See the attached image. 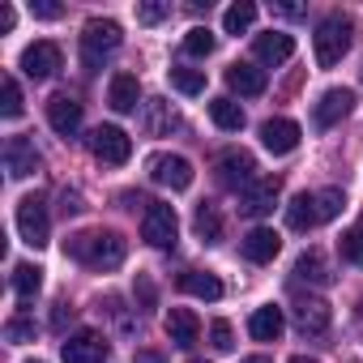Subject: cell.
Wrapping results in <instances>:
<instances>
[{
    "label": "cell",
    "mask_w": 363,
    "mask_h": 363,
    "mask_svg": "<svg viewBox=\"0 0 363 363\" xmlns=\"http://www.w3.org/2000/svg\"><path fill=\"white\" fill-rule=\"evenodd\" d=\"M124 240L116 231H77L65 240V257L82 261L86 269H116L124 265Z\"/></svg>",
    "instance_id": "cell-1"
},
{
    "label": "cell",
    "mask_w": 363,
    "mask_h": 363,
    "mask_svg": "<svg viewBox=\"0 0 363 363\" xmlns=\"http://www.w3.org/2000/svg\"><path fill=\"white\" fill-rule=\"evenodd\" d=\"M312 48H316V65L320 69H333L346 52H350V18H342V13H329L320 26H316V35H312Z\"/></svg>",
    "instance_id": "cell-2"
},
{
    "label": "cell",
    "mask_w": 363,
    "mask_h": 363,
    "mask_svg": "<svg viewBox=\"0 0 363 363\" xmlns=\"http://www.w3.org/2000/svg\"><path fill=\"white\" fill-rule=\"evenodd\" d=\"M116 48H120V26H116L111 18H94V22H86V30H82V60H86L90 73H99L103 60H107Z\"/></svg>",
    "instance_id": "cell-3"
},
{
    "label": "cell",
    "mask_w": 363,
    "mask_h": 363,
    "mask_svg": "<svg viewBox=\"0 0 363 363\" xmlns=\"http://www.w3.org/2000/svg\"><path fill=\"white\" fill-rule=\"evenodd\" d=\"M179 235V218L171 206L162 201H145V214H141V240L154 244V248H171Z\"/></svg>",
    "instance_id": "cell-4"
},
{
    "label": "cell",
    "mask_w": 363,
    "mask_h": 363,
    "mask_svg": "<svg viewBox=\"0 0 363 363\" xmlns=\"http://www.w3.org/2000/svg\"><path fill=\"white\" fill-rule=\"evenodd\" d=\"M18 235H22V244H30V248H48L52 218H48V206H43L39 197H22V201H18Z\"/></svg>",
    "instance_id": "cell-5"
},
{
    "label": "cell",
    "mask_w": 363,
    "mask_h": 363,
    "mask_svg": "<svg viewBox=\"0 0 363 363\" xmlns=\"http://www.w3.org/2000/svg\"><path fill=\"white\" fill-rule=\"evenodd\" d=\"M90 154H94L99 162L120 167V162L133 158V137H128L124 128H116V124H99V128L90 133Z\"/></svg>",
    "instance_id": "cell-6"
},
{
    "label": "cell",
    "mask_w": 363,
    "mask_h": 363,
    "mask_svg": "<svg viewBox=\"0 0 363 363\" xmlns=\"http://www.w3.org/2000/svg\"><path fill=\"white\" fill-rule=\"evenodd\" d=\"M218 179H223V189H231V193H244V189H252L257 184V158L248 154V150H227L223 158H218Z\"/></svg>",
    "instance_id": "cell-7"
},
{
    "label": "cell",
    "mask_w": 363,
    "mask_h": 363,
    "mask_svg": "<svg viewBox=\"0 0 363 363\" xmlns=\"http://www.w3.org/2000/svg\"><path fill=\"white\" fill-rule=\"evenodd\" d=\"M150 179L171 193H184L193 184V162L189 158H179V154H154L150 158Z\"/></svg>",
    "instance_id": "cell-8"
},
{
    "label": "cell",
    "mask_w": 363,
    "mask_h": 363,
    "mask_svg": "<svg viewBox=\"0 0 363 363\" xmlns=\"http://www.w3.org/2000/svg\"><path fill=\"white\" fill-rule=\"evenodd\" d=\"M350 107H354V90L333 86V90H325V94L316 99V107H312V124H316V128H333V124H342V120L350 116Z\"/></svg>",
    "instance_id": "cell-9"
},
{
    "label": "cell",
    "mask_w": 363,
    "mask_h": 363,
    "mask_svg": "<svg viewBox=\"0 0 363 363\" xmlns=\"http://www.w3.org/2000/svg\"><path fill=\"white\" fill-rule=\"evenodd\" d=\"M60 359H65V363H107V359H111V346H107L94 329H82V333H73V337L60 346Z\"/></svg>",
    "instance_id": "cell-10"
},
{
    "label": "cell",
    "mask_w": 363,
    "mask_h": 363,
    "mask_svg": "<svg viewBox=\"0 0 363 363\" xmlns=\"http://www.w3.org/2000/svg\"><path fill=\"white\" fill-rule=\"evenodd\" d=\"M278 193H282V179H278V175H261L252 189H244V197H240V210H244L248 218H265V214H274V206H278Z\"/></svg>",
    "instance_id": "cell-11"
},
{
    "label": "cell",
    "mask_w": 363,
    "mask_h": 363,
    "mask_svg": "<svg viewBox=\"0 0 363 363\" xmlns=\"http://www.w3.org/2000/svg\"><path fill=\"white\" fill-rule=\"evenodd\" d=\"M22 73L30 77V82H48V77H56L60 73V48L56 43H30L26 52H22Z\"/></svg>",
    "instance_id": "cell-12"
},
{
    "label": "cell",
    "mask_w": 363,
    "mask_h": 363,
    "mask_svg": "<svg viewBox=\"0 0 363 363\" xmlns=\"http://www.w3.org/2000/svg\"><path fill=\"white\" fill-rule=\"evenodd\" d=\"M48 124L60 137H77V128H82V103L73 94H52L48 99Z\"/></svg>",
    "instance_id": "cell-13"
},
{
    "label": "cell",
    "mask_w": 363,
    "mask_h": 363,
    "mask_svg": "<svg viewBox=\"0 0 363 363\" xmlns=\"http://www.w3.org/2000/svg\"><path fill=\"white\" fill-rule=\"evenodd\" d=\"M299 124L295 120H286V116H274V120H265L261 124V145L269 150V154H291L295 145H299Z\"/></svg>",
    "instance_id": "cell-14"
},
{
    "label": "cell",
    "mask_w": 363,
    "mask_h": 363,
    "mask_svg": "<svg viewBox=\"0 0 363 363\" xmlns=\"http://www.w3.org/2000/svg\"><path fill=\"white\" fill-rule=\"evenodd\" d=\"M329 320H333V312H329V303H325V299L308 295V299H299V303H295V329H299L303 337H320V333L329 329Z\"/></svg>",
    "instance_id": "cell-15"
},
{
    "label": "cell",
    "mask_w": 363,
    "mask_h": 363,
    "mask_svg": "<svg viewBox=\"0 0 363 363\" xmlns=\"http://www.w3.org/2000/svg\"><path fill=\"white\" fill-rule=\"evenodd\" d=\"M5 167H9L13 179H26V175H35V171L43 167V158H39L35 141H26V137H9V145H5Z\"/></svg>",
    "instance_id": "cell-16"
},
{
    "label": "cell",
    "mask_w": 363,
    "mask_h": 363,
    "mask_svg": "<svg viewBox=\"0 0 363 363\" xmlns=\"http://www.w3.org/2000/svg\"><path fill=\"white\" fill-rule=\"evenodd\" d=\"M244 257L252 261V265H269L278 252H282V235L278 231H269V227H252L248 235H244Z\"/></svg>",
    "instance_id": "cell-17"
},
{
    "label": "cell",
    "mask_w": 363,
    "mask_h": 363,
    "mask_svg": "<svg viewBox=\"0 0 363 363\" xmlns=\"http://www.w3.org/2000/svg\"><path fill=\"white\" fill-rule=\"evenodd\" d=\"M197 333H201V320H197V312L193 308H171L167 312V337L175 342V346H193L197 342Z\"/></svg>",
    "instance_id": "cell-18"
},
{
    "label": "cell",
    "mask_w": 363,
    "mask_h": 363,
    "mask_svg": "<svg viewBox=\"0 0 363 363\" xmlns=\"http://www.w3.org/2000/svg\"><path fill=\"white\" fill-rule=\"evenodd\" d=\"M107 103H111V111H137V103H141V82L133 77V73H116L111 77V86H107Z\"/></svg>",
    "instance_id": "cell-19"
},
{
    "label": "cell",
    "mask_w": 363,
    "mask_h": 363,
    "mask_svg": "<svg viewBox=\"0 0 363 363\" xmlns=\"http://www.w3.org/2000/svg\"><path fill=\"white\" fill-rule=\"evenodd\" d=\"M282 329H286V320H282V308H274V303H265V308H257V312L248 316V333H252L257 342H278Z\"/></svg>",
    "instance_id": "cell-20"
},
{
    "label": "cell",
    "mask_w": 363,
    "mask_h": 363,
    "mask_svg": "<svg viewBox=\"0 0 363 363\" xmlns=\"http://www.w3.org/2000/svg\"><path fill=\"white\" fill-rule=\"evenodd\" d=\"M227 86L235 90V94H244V99H257V94H265V73L257 69V65H231L227 69Z\"/></svg>",
    "instance_id": "cell-21"
},
{
    "label": "cell",
    "mask_w": 363,
    "mask_h": 363,
    "mask_svg": "<svg viewBox=\"0 0 363 363\" xmlns=\"http://www.w3.org/2000/svg\"><path fill=\"white\" fill-rule=\"evenodd\" d=\"M141 124H145V133H150V137H167L171 128H179V116L171 111V103H167V99H150V103H145V111H141Z\"/></svg>",
    "instance_id": "cell-22"
},
{
    "label": "cell",
    "mask_w": 363,
    "mask_h": 363,
    "mask_svg": "<svg viewBox=\"0 0 363 363\" xmlns=\"http://www.w3.org/2000/svg\"><path fill=\"white\" fill-rule=\"evenodd\" d=\"M179 291L193 295V299H206V303L223 299V282H218L214 274H206V269H189V274H179Z\"/></svg>",
    "instance_id": "cell-23"
},
{
    "label": "cell",
    "mask_w": 363,
    "mask_h": 363,
    "mask_svg": "<svg viewBox=\"0 0 363 363\" xmlns=\"http://www.w3.org/2000/svg\"><path fill=\"white\" fill-rule=\"evenodd\" d=\"M257 56H261L265 65H282V60H291V56H295V39H291L286 30L257 35Z\"/></svg>",
    "instance_id": "cell-24"
},
{
    "label": "cell",
    "mask_w": 363,
    "mask_h": 363,
    "mask_svg": "<svg viewBox=\"0 0 363 363\" xmlns=\"http://www.w3.org/2000/svg\"><path fill=\"white\" fill-rule=\"evenodd\" d=\"M286 227H291V231H312V227H320L316 193H299V197H291V206H286Z\"/></svg>",
    "instance_id": "cell-25"
},
{
    "label": "cell",
    "mask_w": 363,
    "mask_h": 363,
    "mask_svg": "<svg viewBox=\"0 0 363 363\" xmlns=\"http://www.w3.org/2000/svg\"><path fill=\"white\" fill-rule=\"evenodd\" d=\"M13 291H18V299H22V303H35V295L43 291V269H39V265H30V261L13 265Z\"/></svg>",
    "instance_id": "cell-26"
},
{
    "label": "cell",
    "mask_w": 363,
    "mask_h": 363,
    "mask_svg": "<svg viewBox=\"0 0 363 363\" xmlns=\"http://www.w3.org/2000/svg\"><path fill=\"white\" fill-rule=\"evenodd\" d=\"M295 278L299 282H312V286H325L333 274H329V265H325V257L316 252V248H308L299 261H295Z\"/></svg>",
    "instance_id": "cell-27"
},
{
    "label": "cell",
    "mask_w": 363,
    "mask_h": 363,
    "mask_svg": "<svg viewBox=\"0 0 363 363\" xmlns=\"http://www.w3.org/2000/svg\"><path fill=\"white\" fill-rule=\"evenodd\" d=\"M210 120L223 128V133H240L244 128V107L235 99H214L210 103Z\"/></svg>",
    "instance_id": "cell-28"
},
{
    "label": "cell",
    "mask_w": 363,
    "mask_h": 363,
    "mask_svg": "<svg viewBox=\"0 0 363 363\" xmlns=\"http://www.w3.org/2000/svg\"><path fill=\"white\" fill-rule=\"evenodd\" d=\"M193 227H197V235H201L206 244H218V240H223V214H218L210 201H201V206H197Z\"/></svg>",
    "instance_id": "cell-29"
},
{
    "label": "cell",
    "mask_w": 363,
    "mask_h": 363,
    "mask_svg": "<svg viewBox=\"0 0 363 363\" xmlns=\"http://www.w3.org/2000/svg\"><path fill=\"white\" fill-rule=\"evenodd\" d=\"M252 22H257V5H252V0H240V5H231L223 13V30L227 35H244Z\"/></svg>",
    "instance_id": "cell-30"
},
{
    "label": "cell",
    "mask_w": 363,
    "mask_h": 363,
    "mask_svg": "<svg viewBox=\"0 0 363 363\" xmlns=\"http://www.w3.org/2000/svg\"><path fill=\"white\" fill-rule=\"evenodd\" d=\"M337 248H342V257H346L350 265H363V218H359V223H354L350 231H342Z\"/></svg>",
    "instance_id": "cell-31"
},
{
    "label": "cell",
    "mask_w": 363,
    "mask_h": 363,
    "mask_svg": "<svg viewBox=\"0 0 363 363\" xmlns=\"http://www.w3.org/2000/svg\"><path fill=\"white\" fill-rule=\"evenodd\" d=\"M171 86L179 94H201L206 90V73L201 69H171Z\"/></svg>",
    "instance_id": "cell-32"
},
{
    "label": "cell",
    "mask_w": 363,
    "mask_h": 363,
    "mask_svg": "<svg viewBox=\"0 0 363 363\" xmlns=\"http://www.w3.org/2000/svg\"><path fill=\"white\" fill-rule=\"evenodd\" d=\"M0 90H5V103H0L5 120H18V116L26 111V103H22V86H18L13 77H5V82H0Z\"/></svg>",
    "instance_id": "cell-33"
},
{
    "label": "cell",
    "mask_w": 363,
    "mask_h": 363,
    "mask_svg": "<svg viewBox=\"0 0 363 363\" xmlns=\"http://www.w3.org/2000/svg\"><path fill=\"white\" fill-rule=\"evenodd\" d=\"M342 206H346V197H342L337 189H320V193H316V214H320V223L337 218V214H342Z\"/></svg>",
    "instance_id": "cell-34"
},
{
    "label": "cell",
    "mask_w": 363,
    "mask_h": 363,
    "mask_svg": "<svg viewBox=\"0 0 363 363\" xmlns=\"http://www.w3.org/2000/svg\"><path fill=\"white\" fill-rule=\"evenodd\" d=\"M184 52H189V56H210V52H214V35H210L206 26H193V30L184 35Z\"/></svg>",
    "instance_id": "cell-35"
},
{
    "label": "cell",
    "mask_w": 363,
    "mask_h": 363,
    "mask_svg": "<svg viewBox=\"0 0 363 363\" xmlns=\"http://www.w3.org/2000/svg\"><path fill=\"white\" fill-rule=\"evenodd\" d=\"M162 18H171V5H162V0H145V5H137V22L141 26H158Z\"/></svg>",
    "instance_id": "cell-36"
},
{
    "label": "cell",
    "mask_w": 363,
    "mask_h": 363,
    "mask_svg": "<svg viewBox=\"0 0 363 363\" xmlns=\"http://www.w3.org/2000/svg\"><path fill=\"white\" fill-rule=\"evenodd\" d=\"M210 346H214L218 354L235 350V333H231V325H227V320H214V325H210Z\"/></svg>",
    "instance_id": "cell-37"
},
{
    "label": "cell",
    "mask_w": 363,
    "mask_h": 363,
    "mask_svg": "<svg viewBox=\"0 0 363 363\" xmlns=\"http://www.w3.org/2000/svg\"><path fill=\"white\" fill-rule=\"evenodd\" d=\"M5 337L9 342H30L35 337V320H9L5 325Z\"/></svg>",
    "instance_id": "cell-38"
},
{
    "label": "cell",
    "mask_w": 363,
    "mask_h": 363,
    "mask_svg": "<svg viewBox=\"0 0 363 363\" xmlns=\"http://www.w3.org/2000/svg\"><path fill=\"white\" fill-rule=\"evenodd\" d=\"M137 299H141V308H154V282L145 274L137 278Z\"/></svg>",
    "instance_id": "cell-39"
},
{
    "label": "cell",
    "mask_w": 363,
    "mask_h": 363,
    "mask_svg": "<svg viewBox=\"0 0 363 363\" xmlns=\"http://www.w3.org/2000/svg\"><path fill=\"white\" fill-rule=\"evenodd\" d=\"M30 13H35V18H43V22H52V18H60L65 9H60V5H48V0H39V5H30Z\"/></svg>",
    "instance_id": "cell-40"
},
{
    "label": "cell",
    "mask_w": 363,
    "mask_h": 363,
    "mask_svg": "<svg viewBox=\"0 0 363 363\" xmlns=\"http://www.w3.org/2000/svg\"><path fill=\"white\" fill-rule=\"evenodd\" d=\"M13 22H18L13 5H0V35H9V30H13Z\"/></svg>",
    "instance_id": "cell-41"
},
{
    "label": "cell",
    "mask_w": 363,
    "mask_h": 363,
    "mask_svg": "<svg viewBox=\"0 0 363 363\" xmlns=\"http://www.w3.org/2000/svg\"><path fill=\"white\" fill-rule=\"evenodd\" d=\"M69 316H73V308H69V303H56V312H52V325H56V329H65V320H69Z\"/></svg>",
    "instance_id": "cell-42"
},
{
    "label": "cell",
    "mask_w": 363,
    "mask_h": 363,
    "mask_svg": "<svg viewBox=\"0 0 363 363\" xmlns=\"http://www.w3.org/2000/svg\"><path fill=\"white\" fill-rule=\"evenodd\" d=\"M133 363H162V354H158V350H137Z\"/></svg>",
    "instance_id": "cell-43"
},
{
    "label": "cell",
    "mask_w": 363,
    "mask_h": 363,
    "mask_svg": "<svg viewBox=\"0 0 363 363\" xmlns=\"http://www.w3.org/2000/svg\"><path fill=\"white\" fill-rule=\"evenodd\" d=\"M82 210V197L77 193H65V214H77Z\"/></svg>",
    "instance_id": "cell-44"
},
{
    "label": "cell",
    "mask_w": 363,
    "mask_h": 363,
    "mask_svg": "<svg viewBox=\"0 0 363 363\" xmlns=\"http://www.w3.org/2000/svg\"><path fill=\"white\" fill-rule=\"evenodd\" d=\"M240 363H274L269 354H248V359H240Z\"/></svg>",
    "instance_id": "cell-45"
},
{
    "label": "cell",
    "mask_w": 363,
    "mask_h": 363,
    "mask_svg": "<svg viewBox=\"0 0 363 363\" xmlns=\"http://www.w3.org/2000/svg\"><path fill=\"white\" fill-rule=\"evenodd\" d=\"M291 363H316V359H308V354H295V359H291Z\"/></svg>",
    "instance_id": "cell-46"
},
{
    "label": "cell",
    "mask_w": 363,
    "mask_h": 363,
    "mask_svg": "<svg viewBox=\"0 0 363 363\" xmlns=\"http://www.w3.org/2000/svg\"><path fill=\"white\" fill-rule=\"evenodd\" d=\"M193 363H206V359H193Z\"/></svg>",
    "instance_id": "cell-47"
}]
</instances>
